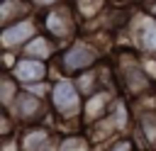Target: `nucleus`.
I'll use <instances>...</instances> for the list:
<instances>
[{
    "mask_svg": "<svg viewBox=\"0 0 156 151\" xmlns=\"http://www.w3.org/2000/svg\"><path fill=\"white\" fill-rule=\"evenodd\" d=\"M56 54V46L51 44V39L49 37H44V34H37L32 41H27L22 49H20V56H29V58H41V61H46L49 56H54Z\"/></svg>",
    "mask_w": 156,
    "mask_h": 151,
    "instance_id": "obj_9",
    "label": "nucleus"
},
{
    "mask_svg": "<svg viewBox=\"0 0 156 151\" xmlns=\"http://www.w3.org/2000/svg\"><path fill=\"white\" fill-rule=\"evenodd\" d=\"M56 151H90V141L83 134H68L56 144Z\"/></svg>",
    "mask_w": 156,
    "mask_h": 151,
    "instance_id": "obj_12",
    "label": "nucleus"
},
{
    "mask_svg": "<svg viewBox=\"0 0 156 151\" xmlns=\"http://www.w3.org/2000/svg\"><path fill=\"white\" fill-rule=\"evenodd\" d=\"M44 27L49 29V34L54 39H68L73 34V29H76V24H73V19H71V15H68L66 7L49 10L44 15Z\"/></svg>",
    "mask_w": 156,
    "mask_h": 151,
    "instance_id": "obj_6",
    "label": "nucleus"
},
{
    "mask_svg": "<svg viewBox=\"0 0 156 151\" xmlns=\"http://www.w3.org/2000/svg\"><path fill=\"white\" fill-rule=\"evenodd\" d=\"M154 107H156V105H154Z\"/></svg>",
    "mask_w": 156,
    "mask_h": 151,
    "instance_id": "obj_16",
    "label": "nucleus"
},
{
    "mask_svg": "<svg viewBox=\"0 0 156 151\" xmlns=\"http://www.w3.org/2000/svg\"><path fill=\"white\" fill-rule=\"evenodd\" d=\"M149 12H151V17H154V19H156V0H154V5H151V7H149Z\"/></svg>",
    "mask_w": 156,
    "mask_h": 151,
    "instance_id": "obj_15",
    "label": "nucleus"
},
{
    "mask_svg": "<svg viewBox=\"0 0 156 151\" xmlns=\"http://www.w3.org/2000/svg\"><path fill=\"white\" fill-rule=\"evenodd\" d=\"M154 151H156V149H154Z\"/></svg>",
    "mask_w": 156,
    "mask_h": 151,
    "instance_id": "obj_17",
    "label": "nucleus"
},
{
    "mask_svg": "<svg viewBox=\"0 0 156 151\" xmlns=\"http://www.w3.org/2000/svg\"><path fill=\"white\" fill-rule=\"evenodd\" d=\"M12 78L27 88V85H34V83H44L46 80V73H49V66L46 61L41 58H29V56H17V63L12 66Z\"/></svg>",
    "mask_w": 156,
    "mask_h": 151,
    "instance_id": "obj_5",
    "label": "nucleus"
},
{
    "mask_svg": "<svg viewBox=\"0 0 156 151\" xmlns=\"http://www.w3.org/2000/svg\"><path fill=\"white\" fill-rule=\"evenodd\" d=\"M7 112H12V117L17 122H22V124H37L44 117V97H39L32 90L22 88Z\"/></svg>",
    "mask_w": 156,
    "mask_h": 151,
    "instance_id": "obj_3",
    "label": "nucleus"
},
{
    "mask_svg": "<svg viewBox=\"0 0 156 151\" xmlns=\"http://www.w3.org/2000/svg\"><path fill=\"white\" fill-rule=\"evenodd\" d=\"M136 41H139V46H141L144 51L156 54V19H144V22H139Z\"/></svg>",
    "mask_w": 156,
    "mask_h": 151,
    "instance_id": "obj_10",
    "label": "nucleus"
},
{
    "mask_svg": "<svg viewBox=\"0 0 156 151\" xmlns=\"http://www.w3.org/2000/svg\"><path fill=\"white\" fill-rule=\"evenodd\" d=\"M34 37H37V24H34V19H27V17L5 24L2 32H0V41H2L5 51L22 49V46H24L27 41H32Z\"/></svg>",
    "mask_w": 156,
    "mask_h": 151,
    "instance_id": "obj_4",
    "label": "nucleus"
},
{
    "mask_svg": "<svg viewBox=\"0 0 156 151\" xmlns=\"http://www.w3.org/2000/svg\"><path fill=\"white\" fill-rule=\"evenodd\" d=\"M98 63V51L85 41H73L68 49L58 54V66L66 76H80Z\"/></svg>",
    "mask_w": 156,
    "mask_h": 151,
    "instance_id": "obj_2",
    "label": "nucleus"
},
{
    "mask_svg": "<svg viewBox=\"0 0 156 151\" xmlns=\"http://www.w3.org/2000/svg\"><path fill=\"white\" fill-rule=\"evenodd\" d=\"M27 12V2L24 0H2L0 5V17H2V27L10 22L22 19V15Z\"/></svg>",
    "mask_w": 156,
    "mask_h": 151,
    "instance_id": "obj_11",
    "label": "nucleus"
},
{
    "mask_svg": "<svg viewBox=\"0 0 156 151\" xmlns=\"http://www.w3.org/2000/svg\"><path fill=\"white\" fill-rule=\"evenodd\" d=\"M49 97L54 105V112L63 119H76L78 114H83V93L78 90V85L71 78H58L51 88H49Z\"/></svg>",
    "mask_w": 156,
    "mask_h": 151,
    "instance_id": "obj_1",
    "label": "nucleus"
},
{
    "mask_svg": "<svg viewBox=\"0 0 156 151\" xmlns=\"http://www.w3.org/2000/svg\"><path fill=\"white\" fill-rule=\"evenodd\" d=\"M107 151H139L136 141L132 136H115L107 146Z\"/></svg>",
    "mask_w": 156,
    "mask_h": 151,
    "instance_id": "obj_13",
    "label": "nucleus"
},
{
    "mask_svg": "<svg viewBox=\"0 0 156 151\" xmlns=\"http://www.w3.org/2000/svg\"><path fill=\"white\" fill-rule=\"evenodd\" d=\"M34 5H39V7H49V5H54L56 0H32Z\"/></svg>",
    "mask_w": 156,
    "mask_h": 151,
    "instance_id": "obj_14",
    "label": "nucleus"
},
{
    "mask_svg": "<svg viewBox=\"0 0 156 151\" xmlns=\"http://www.w3.org/2000/svg\"><path fill=\"white\" fill-rule=\"evenodd\" d=\"M119 80H122V88H127L132 95H141L151 88V78L146 76V71L139 66V63H127L119 68Z\"/></svg>",
    "mask_w": 156,
    "mask_h": 151,
    "instance_id": "obj_7",
    "label": "nucleus"
},
{
    "mask_svg": "<svg viewBox=\"0 0 156 151\" xmlns=\"http://www.w3.org/2000/svg\"><path fill=\"white\" fill-rule=\"evenodd\" d=\"M136 134H139V141L144 144V149H149V151L156 149V107L139 112V117H136Z\"/></svg>",
    "mask_w": 156,
    "mask_h": 151,
    "instance_id": "obj_8",
    "label": "nucleus"
}]
</instances>
